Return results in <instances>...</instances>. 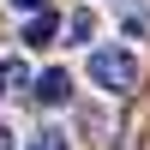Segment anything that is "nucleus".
<instances>
[{"label": "nucleus", "instance_id": "7", "mask_svg": "<svg viewBox=\"0 0 150 150\" xmlns=\"http://www.w3.org/2000/svg\"><path fill=\"white\" fill-rule=\"evenodd\" d=\"M12 6H24V12H42V6H48V0H12Z\"/></svg>", "mask_w": 150, "mask_h": 150}, {"label": "nucleus", "instance_id": "6", "mask_svg": "<svg viewBox=\"0 0 150 150\" xmlns=\"http://www.w3.org/2000/svg\"><path fill=\"white\" fill-rule=\"evenodd\" d=\"M24 150H66V132H54V126H42V132H36V138L24 144Z\"/></svg>", "mask_w": 150, "mask_h": 150}, {"label": "nucleus", "instance_id": "2", "mask_svg": "<svg viewBox=\"0 0 150 150\" xmlns=\"http://www.w3.org/2000/svg\"><path fill=\"white\" fill-rule=\"evenodd\" d=\"M30 96L42 108H66L72 102V72H60V66H48L42 78H30Z\"/></svg>", "mask_w": 150, "mask_h": 150}, {"label": "nucleus", "instance_id": "1", "mask_svg": "<svg viewBox=\"0 0 150 150\" xmlns=\"http://www.w3.org/2000/svg\"><path fill=\"white\" fill-rule=\"evenodd\" d=\"M90 78H96V90H108V96L138 90V54H132V48H96L90 54Z\"/></svg>", "mask_w": 150, "mask_h": 150}, {"label": "nucleus", "instance_id": "3", "mask_svg": "<svg viewBox=\"0 0 150 150\" xmlns=\"http://www.w3.org/2000/svg\"><path fill=\"white\" fill-rule=\"evenodd\" d=\"M0 96H30V66L24 60H0Z\"/></svg>", "mask_w": 150, "mask_h": 150}, {"label": "nucleus", "instance_id": "8", "mask_svg": "<svg viewBox=\"0 0 150 150\" xmlns=\"http://www.w3.org/2000/svg\"><path fill=\"white\" fill-rule=\"evenodd\" d=\"M0 150H18V144H12V126H0Z\"/></svg>", "mask_w": 150, "mask_h": 150}, {"label": "nucleus", "instance_id": "5", "mask_svg": "<svg viewBox=\"0 0 150 150\" xmlns=\"http://www.w3.org/2000/svg\"><path fill=\"white\" fill-rule=\"evenodd\" d=\"M60 30H66V42H84V48H90V36H96V12H90V6H78Z\"/></svg>", "mask_w": 150, "mask_h": 150}, {"label": "nucleus", "instance_id": "4", "mask_svg": "<svg viewBox=\"0 0 150 150\" xmlns=\"http://www.w3.org/2000/svg\"><path fill=\"white\" fill-rule=\"evenodd\" d=\"M54 36H60V18H54V12H30V24H24V42H30V48H42V42H54Z\"/></svg>", "mask_w": 150, "mask_h": 150}]
</instances>
